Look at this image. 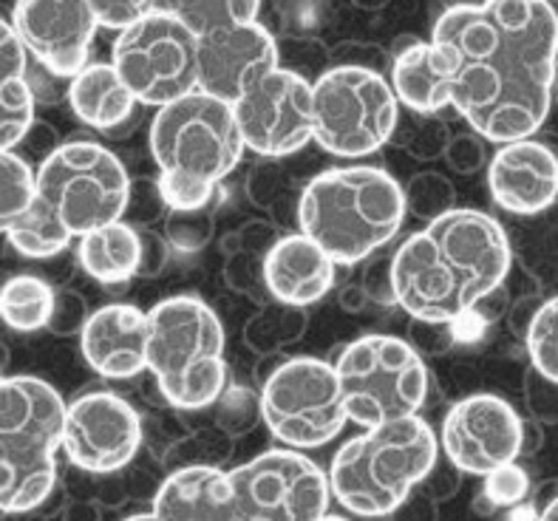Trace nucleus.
Returning a JSON list of instances; mask_svg holds the SVG:
<instances>
[{"instance_id":"obj_1","label":"nucleus","mask_w":558,"mask_h":521,"mask_svg":"<svg viewBox=\"0 0 558 521\" xmlns=\"http://www.w3.org/2000/svg\"><path fill=\"white\" fill-rule=\"evenodd\" d=\"M432 43L451 77V108L488 142L538 134L558 74V14L547 0L448 7Z\"/></svg>"},{"instance_id":"obj_2","label":"nucleus","mask_w":558,"mask_h":521,"mask_svg":"<svg viewBox=\"0 0 558 521\" xmlns=\"http://www.w3.org/2000/svg\"><path fill=\"white\" fill-rule=\"evenodd\" d=\"M510 260V241L499 221L453 207L411 233L391 255L395 303L414 320L457 324L502 287Z\"/></svg>"},{"instance_id":"obj_3","label":"nucleus","mask_w":558,"mask_h":521,"mask_svg":"<svg viewBox=\"0 0 558 521\" xmlns=\"http://www.w3.org/2000/svg\"><path fill=\"white\" fill-rule=\"evenodd\" d=\"M148 145L168 210L210 205L247 150L233 106L198 88L156 108Z\"/></svg>"},{"instance_id":"obj_4","label":"nucleus","mask_w":558,"mask_h":521,"mask_svg":"<svg viewBox=\"0 0 558 521\" xmlns=\"http://www.w3.org/2000/svg\"><path fill=\"white\" fill-rule=\"evenodd\" d=\"M405 221V196L391 173L372 165L332 168L310 179L298 198V227L335 264H363Z\"/></svg>"},{"instance_id":"obj_5","label":"nucleus","mask_w":558,"mask_h":521,"mask_svg":"<svg viewBox=\"0 0 558 521\" xmlns=\"http://www.w3.org/2000/svg\"><path fill=\"white\" fill-rule=\"evenodd\" d=\"M439 443L423 416L366 428L332 459L329 490L354 516H389L434 471Z\"/></svg>"},{"instance_id":"obj_6","label":"nucleus","mask_w":558,"mask_h":521,"mask_svg":"<svg viewBox=\"0 0 558 521\" xmlns=\"http://www.w3.org/2000/svg\"><path fill=\"white\" fill-rule=\"evenodd\" d=\"M63 420L65 400L51 383L0 374V513H28L49 499Z\"/></svg>"},{"instance_id":"obj_7","label":"nucleus","mask_w":558,"mask_h":521,"mask_svg":"<svg viewBox=\"0 0 558 521\" xmlns=\"http://www.w3.org/2000/svg\"><path fill=\"white\" fill-rule=\"evenodd\" d=\"M148 368L173 409H207L225 395V326L196 295L165 298L148 312Z\"/></svg>"},{"instance_id":"obj_8","label":"nucleus","mask_w":558,"mask_h":521,"mask_svg":"<svg viewBox=\"0 0 558 521\" xmlns=\"http://www.w3.org/2000/svg\"><path fill=\"white\" fill-rule=\"evenodd\" d=\"M349 423L375 428L414 416L428 395L423 354L391 335H363L335 363Z\"/></svg>"},{"instance_id":"obj_9","label":"nucleus","mask_w":558,"mask_h":521,"mask_svg":"<svg viewBox=\"0 0 558 521\" xmlns=\"http://www.w3.org/2000/svg\"><path fill=\"white\" fill-rule=\"evenodd\" d=\"M128 191L125 165L97 142H63L35 170V198L71 239L120 221Z\"/></svg>"},{"instance_id":"obj_10","label":"nucleus","mask_w":558,"mask_h":521,"mask_svg":"<svg viewBox=\"0 0 558 521\" xmlns=\"http://www.w3.org/2000/svg\"><path fill=\"white\" fill-rule=\"evenodd\" d=\"M400 102L380 71L332 65L312 83V142L340 159L375 154L395 136Z\"/></svg>"},{"instance_id":"obj_11","label":"nucleus","mask_w":558,"mask_h":521,"mask_svg":"<svg viewBox=\"0 0 558 521\" xmlns=\"http://www.w3.org/2000/svg\"><path fill=\"white\" fill-rule=\"evenodd\" d=\"M258 409L287 448H320L349 423L335 366L318 358L281 360L262 386Z\"/></svg>"},{"instance_id":"obj_12","label":"nucleus","mask_w":558,"mask_h":521,"mask_svg":"<svg viewBox=\"0 0 558 521\" xmlns=\"http://www.w3.org/2000/svg\"><path fill=\"white\" fill-rule=\"evenodd\" d=\"M196 40L182 17L148 9L117 35L111 63L140 106H168L196 92Z\"/></svg>"},{"instance_id":"obj_13","label":"nucleus","mask_w":558,"mask_h":521,"mask_svg":"<svg viewBox=\"0 0 558 521\" xmlns=\"http://www.w3.org/2000/svg\"><path fill=\"white\" fill-rule=\"evenodd\" d=\"M233 521H318L329 508V476L298 451H267L227 471Z\"/></svg>"},{"instance_id":"obj_14","label":"nucleus","mask_w":558,"mask_h":521,"mask_svg":"<svg viewBox=\"0 0 558 521\" xmlns=\"http://www.w3.org/2000/svg\"><path fill=\"white\" fill-rule=\"evenodd\" d=\"M235 125L244 148L264 159L290 156L312 142V83L298 71L281 69L262 74L233 102Z\"/></svg>"},{"instance_id":"obj_15","label":"nucleus","mask_w":558,"mask_h":521,"mask_svg":"<svg viewBox=\"0 0 558 521\" xmlns=\"http://www.w3.org/2000/svg\"><path fill=\"white\" fill-rule=\"evenodd\" d=\"M439 443L457 471L488 476L517 462L524 448V423L502 397L471 395L448 409Z\"/></svg>"},{"instance_id":"obj_16","label":"nucleus","mask_w":558,"mask_h":521,"mask_svg":"<svg viewBox=\"0 0 558 521\" xmlns=\"http://www.w3.org/2000/svg\"><path fill=\"white\" fill-rule=\"evenodd\" d=\"M142 420L134 405L111 391H92L65 405L60 448L71 465L88 473H111L136 457Z\"/></svg>"},{"instance_id":"obj_17","label":"nucleus","mask_w":558,"mask_h":521,"mask_svg":"<svg viewBox=\"0 0 558 521\" xmlns=\"http://www.w3.org/2000/svg\"><path fill=\"white\" fill-rule=\"evenodd\" d=\"M12 28L40 69L71 80L88 65L99 23L88 0H17Z\"/></svg>"},{"instance_id":"obj_18","label":"nucleus","mask_w":558,"mask_h":521,"mask_svg":"<svg viewBox=\"0 0 558 521\" xmlns=\"http://www.w3.org/2000/svg\"><path fill=\"white\" fill-rule=\"evenodd\" d=\"M276 65L278 46L258 21L213 26L196 40V88L230 106Z\"/></svg>"},{"instance_id":"obj_19","label":"nucleus","mask_w":558,"mask_h":521,"mask_svg":"<svg viewBox=\"0 0 558 521\" xmlns=\"http://www.w3.org/2000/svg\"><path fill=\"white\" fill-rule=\"evenodd\" d=\"M494 202L513 216H538L558 202V162L542 140L505 142L488 165Z\"/></svg>"},{"instance_id":"obj_20","label":"nucleus","mask_w":558,"mask_h":521,"mask_svg":"<svg viewBox=\"0 0 558 521\" xmlns=\"http://www.w3.org/2000/svg\"><path fill=\"white\" fill-rule=\"evenodd\" d=\"M85 363L106 380H131L148 368V315L131 303L92 312L80 331Z\"/></svg>"},{"instance_id":"obj_21","label":"nucleus","mask_w":558,"mask_h":521,"mask_svg":"<svg viewBox=\"0 0 558 521\" xmlns=\"http://www.w3.org/2000/svg\"><path fill=\"white\" fill-rule=\"evenodd\" d=\"M264 283L276 301L306 310L335 287V260L304 233L281 235L264 255Z\"/></svg>"},{"instance_id":"obj_22","label":"nucleus","mask_w":558,"mask_h":521,"mask_svg":"<svg viewBox=\"0 0 558 521\" xmlns=\"http://www.w3.org/2000/svg\"><path fill=\"white\" fill-rule=\"evenodd\" d=\"M156 521H233V494L227 473L216 465L173 471L154 499Z\"/></svg>"},{"instance_id":"obj_23","label":"nucleus","mask_w":558,"mask_h":521,"mask_svg":"<svg viewBox=\"0 0 558 521\" xmlns=\"http://www.w3.org/2000/svg\"><path fill=\"white\" fill-rule=\"evenodd\" d=\"M389 85L400 106L423 117L451 106V77L432 40H411L405 49L397 51Z\"/></svg>"},{"instance_id":"obj_24","label":"nucleus","mask_w":558,"mask_h":521,"mask_svg":"<svg viewBox=\"0 0 558 521\" xmlns=\"http://www.w3.org/2000/svg\"><path fill=\"white\" fill-rule=\"evenodd\" d=\"M71 111L83 125L94 131H113L125 125L128 117L140 106L113 63H88L69 80Z\"/></svg>"},{"instance_id":"obj_25","label":"nucleus","mask_w":558,"mask_h":521,"mask_svg":"<svg viewBox=\"0 0 558 521\" xmlns=\"http://www.w3.org/2000/svg\"><path fill=\"white\" fill-rule=\"evenodd\" d=\"M35 92L28 83V54L12 23L0 17V150H14L35 122Z\"/></svg>"},{"instance_id":"obj_26","label":"nucleus","mask_w":558,"mask_h":521,"mask_svg":"<svg viewBox=\"0 0 558 521\" xmlns=\"http://www.w3.org/2000/svg\"><path fill=\"white\" fill-rule=\"evenodd\" d=\"M77 258L80 267L106 287L131 281L140 264V233L122 219L97 227L80 235Z\"/></svg>"},{"instance_id":"obj_27","label":"nucleus","mask_w":558,"mask_h":521,"mask_svg":"<svg viewBox=\"0 0 558 521\" xmlns=\"http://www.w3.org/2000/svg\"><path fill=\"white\" fill-rule=\"evenodd\" d=\"M51 306H54V289L37 275H14L0 287V320L21 335L46 329Z\"/></svg>"},{"instance_id":"obj_28","label":"nucleus","mask_w":558,"mask_h":521,"mask_svg":"<svg viewBox=\"0 0 558 521\" xmlns=\"http://www.w3.org/2000/svg\"><path fill=\"white\" fill-rule=\"evenodd\" d=\"M306 326H310V315L304 306H290V303H267L255 312L247 320L244 329V343L253 349L258 358L267 354H281L287 346L298 343L304 338Z\"/></svg>"},{"instance_id":"obj_29","label":"nucleus","mask_w":558,"mask_h":521,"mask_svg":"<svg viewBox=\"0 0 558 521\" xmlns=\"http://www.w3.org/2000/svg\"><path fill=\"white\" fill-rule=\"evenodd\" d=\"M9 244L26 258H54L57 253H63L69 247L71 235L60 221L51 216L40 202H32L21 219L14 221L12 230L7 233Z\"/></svg>"},{"instance_id":"obj_30","label":"nucleus","mask_w":558,"mask_h":521,"mask_svg":"<svg viewBox=\"0 0 558 521\" xmlns=\"http://www.w3.org/2000/svg\"><path fill=\"white\" fill-rule=\"evenodd\" d=\"M150 9L177 14L196 35H202L225 23L258 21L262 0H150Z\"/></svg>"},{"instance_id":"obj_31","label":"nucleus","mask_w":558,"mask_h":521,"mask_svg":"<svg viewBox=\"0 0 558 521\" xmlns=\"http://www.w3.org/2000/svg\"><path fill=\"white\" fill-rule=\"evenodd\" d=\"M35 202V168L14 150H0V233H9L12 225Z\"/></svg>"},{"instance_id":"obj_32","label":"nucleus","mask_w":558,"mask_h":521,"mask_svg":"<svg viewBox=\"0 0 558 521\" xmlns=\"http://www.w3.org/2000/svg\"><path fill=\"white\" fill-rule=\"evenodd\" d=\"M524 343L531 354V366L547 380L558 383V295L542 301L524 331Z\"/></svg>"},{"instance_id":"obj_33","label":"nucleus","mask_w":558,"mask_h":521,"mask_svg":"<svg viewBox=\"0 0 558 521\" xmlns=\"http://www.w3.org/2000/svg\"><path fill=\"white\" fill-rule=\"evenodd\" d=\"M403 196L405 213L423 219L425 225L442 213L453 210V205H457V191H453L451 179L437 173V170H425V173L411 177V182L403 187Z\"/></svg>"},{"instance_id":"obj_34","label":"nucleus","mask_w":558,"mask_h":521,"mask_svg":"<svg viewBox=\"0 0 558 521\" xmlns=\"http://www.w3.org/2000/svg\"><path fill=\"white\" fill-rule=\"evenodd\" d=\"M216 202V198H213ZM213 202L196 210H168L165 216V239L173 250L196 253L213 239L216 221H213Z\"/></svg>"},{"instance_id":"obj_35","label":"nucleus","mask_w":558,"mask_h":521,"mask_svg":"<svg viewBox=\"0 0 558 521\" xmlns=\"http://www.w3.org/2000/svg\"><path fill=\"white\" fill-rule=\"evenodd\" d=\"M168 205H165L162 191L156 179H131V191H128V205L122 213V221L140 230V225H150L154 219H165Z\"/></svg>"},{"instance_id":"obj_36","label":"nucleus","mask_w":558,"mask_h":521,"mask_svg":"<svg viewBox=\"0 0 558 521\" xmlns=\"http://www.w3.org/2000/svg\"><path fill=\"white\" fill-rule=\"evenodd\" d=\"M527 490H531V480L517 462L496 468L485 476V499L494 508H513L527 496Z\"/></svg>"},{"instance_id":"obj_37","label":"nucleus","mask_w":558,"mask_h":521,"mask_svg":"<svg viewBox=\"0 0 558 521\" xmlns=\"http://www.w3.org/2000/svg\"><path fill=\"white\" fill-rule=\"evenodd\" d=\"M225 281L244 295L258 298V289H267V283H264V255H255L244 247L227 253Z\"/></svg>"},{"instance_id":"obj_38","label":"nucleus","mask_w":558,"mask_h":521,"mask_svg":"<svg viewBox=\"0 0 558 521\" xmlns=\"http://www.w3.org/2000/svg\"><path fill=\"white\" fill-rule=\"evenodd\" d=\"M448 168L460 177H471V173H480L485 165H488V150H485V140L480 134H457L448 140L446 150Z\"/></svg>"},{"instance_id":"obj_39","label":"nucleus","mask_w":558,"mask_h":521,"mask_svg":"<svg viewBox=\"0 0 558 521\" xmlns=\"http://www.w3.org/2000/svg\"><path fill=\"white\" fill-rule=\"evenodd\" d=\"M88 315H92L88 303H85L80 292L60 289V292H54V306H51V317L46 329H51L54 335H80Z\"/></svg>"},{"instance_id":"obj_40","label":"nucleus","mask_w":558,"mask_h":521,"mask_svg":"<svg viewBox=\"0 0 558 521\" xmlns=\"http://www.w3.org/2000/svg\"><path fill=\"white\" fill-rule=\"evenodd\" d=\"M94 17H97L99 28H113L122 32L134 21H140L142 14L150 9V0H88Z\"/></svg>"},{"instance_id":"obj_41","label":"nucleus","mask_w":558,"mask_h":521,"mask_svg":"<svg viewBox=\"0 0 558 521\" xmlns=\"http://www.w3.org/2000/svg\"><path fill=\"white\" fill-rule=\"evenodd\" d=\"M448 140H451V134H448L446 122H423V125L411 128L409 140H405V150L411 156H417V159H437L446 150Z\"/></svg>"},{"instance_id":"obj_42","label":"nucleus","mask_w":558,"mask_h":521,"mask_svg":"<svg viewBox=\"0 0 558 521\" xmlns=\"http://www.w3.org/2000/svg\"><path fill=\"white\" fill-rule=\"evenodd\" d=\"M524 391H527V402H531L533 414L556 423L558 420V383L547 380L545 374H538L536 368L527 372L524 377Z\"/></svg>"},{"instance_id":"obj_43","label":"nucleus","mask_w":558,"mask_h":521,"mask_svg":"<svg viewBox=\"0 0 558 521\" xmlns=\"http://www.w3.org/2000/svg\"><path fill=\"white\" fill-rule=\"evenodd\" d=\"M140 233V264H136V275L142 278H156L168 269L170 260V244L165 235L154 233V230H136Z\"/></svg>"},{"instance_id":"obj_44","label":"nucleus","mask_w":558,"mask_h":521,"mask_svg":"<svg viewBox=\"0 0 558 521\" xmlns=\"http://www.w3.org/2000/svg\"><path fill=\"white\" fill-rule=\"evenodd\" d=\"M363 267L361 287L368 295V303H380V306H391L395 303V289H391V258H372Z\"/></svg>"},{"instance_id":"obj_45","label":"nucleus","mask_w":558,"mask_h":521,"mask_svg":"<svg viewBox=\"0 0 558 521\" xmlns=\"http://www.w3.org/2000/svg\"><path fill=\"white\" fill-rule=\"evenodd\" d=\"M250 187V196H253L255 205L262 207H272L281 198L283 191V179L278 177V170L272 168H255L253 177L247 182Z\"/></svg>"},{"instance_id":"obj_46","label":"nucleus","mask_w":558,"mask_h":521,"mask_svg":"<svg viewBox=\"0 0 558 521\" xmlns=\"http://www.w3.org/2000/svg\"><path fill=\"white\" fill-rule=\"evenodd\" d=\"M278 239H281V233H278L276 227L269 225V221L255 219V221H247V225L239 230V244L255 255H267L269 247H272Z\"/></svg>"},{"instance_id":"obj_47","label":"nucleus","mask_w":558,"mask_h":521,"mask_svg":"<svg viewBox=\"0 0 558 521\" xmlns=\"http://www.w3.org/2000/svg\"><path fill=\"white\" fill-rule=\"evenodd\" d=\"M453 324H425V320H414V338L420 340V354H437L451 343V329Z\"/></svg>"},{"instance_id":"obj_48","label":"nucleus","mask_w":558,"mask_h":521,"mask_svg":"<svg viewBox=\"0 0 558 521\" xmlns=\"http://www.w3.org/2000/svg\"><path fill=\"white\" fill-rule=\"evenodd\" d=\"M21 145H28V148H32V154H35L37 159L43 162L46 156H51V150L60 148V140H57V134L51 131L49 125H46V122L35 120L32 125H28L26 136L21 140Z\"/></svg>"},{"instance_id":"obj_49","label":"nucleus","mask_w":558,"mask_h":521,"mask_svg":"<svg viewBox=\"0 0 558 521\" xmlns=\"http://www.w3.org/2000/svg\"><path fill=\"white\" fill-rule=\"evenodd\" d=\"M538 306H542V301H538L536 295L519 298V301L510 306V329L524 338V331H527V326H531V320H533V315H536Z\"/></svg>"},{"instance_id":"obj_50","label":"nucleus","mask_w":558,"mask_h":521,"mask_svg":"<svg viewBox=\"0 0 558 521\" xmlns=\"http://www.w3.org/2000/svg\"><path fill=\"white\" fill-rule=\"evenodd\" d=\"M340 306L347 312H363L368 306V295L363 292L361 283H354V287H347L340 292Z\"/></svg>"},{"instance_id":"obj_51","label":"nucleus","mask_w":558,"mask_h":521,"mask_svg":"<svg viewBox=\"0 0 558 521\" xmlns=\"http://www.w3.org/2000/svg\"><path fill=\"white\" fill-rule=\"evenodd\" d=\"M538 521H558V494L547 501V508L538 513Z\"/></svg>"},{"instance_id":"obj_52","label":"nucleus","mask_w":558,"mask_h":521,"mask_svg":"<svg viewBox=\"0 0 558 521\" xmlns=\"http://www.w3.org/2000/svg\"><path fill=\"white\" fill-rule=\"evenodd\" d=\"M354 7H361V9H366V12H375V9H383L386 7V3H389V0H352Z\"/></svg>"},{"instance_id":"obj_53","label":"nucleus","mask_w":558,"mask_h":521,"mask_svg":"<svg viewBox=\"0 0 558 521\" xmlns=\"http://www.w3.org/2000/svg\"><path fill=\"white\" fill-rule=\"evenodd\" d=\"M542 142H545L547 148H550V154L556 156V162H558V134H545L542 136Z\"/></svg>"},{"instance_id":"obj_54","label":"nucleus","mask_w":558,"mask_h":521,"mask_svg":"<svg viewBox=\"0 0 558 521\" xmlns=\"http://www.w3.org/2000/svg\"><path fill=\"white\" fill-rule=\"evenodd\" d=\"M7 366H9V349L7 343H0V374L7 372Z\"/></svg>"},{"instance_id":"obj_55","label":"nucleus","mask_w":558,"mask_h":521,"mask_svg":"<svg viewBox=\"0 0 558 521\" xmlns=\"http://www.w3.org/2000/svg\"><path fill=\"white\" fill-rule=\"evenodd\" d=\"M125 521H156V519H154V513H140V516H131V519H125Z\"/></svg>"},{"instance_id":"obj_56","label":"nucleus","mask_w":558,"mask_h":521,"mask_svg":"<svg viewBox=\"0 0 558 521\" xmlns=\"http://www.w3.org/2000/svg\"><path fill=\"white\" fill-rule=\"evenodd\" d=\"M318 521H349V519H343V516H329V513H324Z\"/></svg>"},{"instance_id":"obj_57","label":"nucleus","mask_w":558,"mask_h":521,"mask_svg":"<svg viewBox=\"0 0 558 521\" xmlns=\"http://www.w3.org/2000/svg\"><path fill=\"white\" fill-rule=\"evenodd\" d=\"M547 3H553V7H556V3H558V0H547Z\"/></svg>"},{"instance_id":"obj_58","label":"nucleus","mask_w":558,"mask_h":521,"mask_svg":"<svg viewBox=\"0 0 558 521\" xmlns=\"http://www.w3.org/2000/svg\"><path fill=\"white\" fill-rule=\"evenodd\" d=\"M556 63H558V54H556Z\"/></svg>"}]
</instances>
